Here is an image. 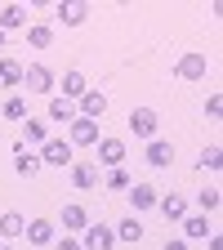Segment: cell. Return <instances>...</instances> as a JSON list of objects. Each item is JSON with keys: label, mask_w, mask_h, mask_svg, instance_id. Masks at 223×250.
<instances>
[{"label": "cell", "mask_w": 223, "mask_h": 250, "mask_svg": "<svg viewBox=\"0 0 223 250\" xmlns=\"http://www.w3.org/2000/svg\"><path fill=\"white\" fill-rule=\"evenodd\" d=\"M54 9H58V22L62 27H81L89 18V5H85V0H62V5H54Z\"/></svg>", "instance_id": "cell-9"}, {"label": "cell", "mask_w": 223, "mask_h": 250, "mask_svg": "<svg viewBox=\"0 0 223 250\" xmlns=\"http://www.w3.org/2000/svg\"><path fill=\"white\" fill-rule=\"evenodd\" d=\"M156 206H161V214L170 219V224H174V219H183V214H187V197H183V192H170V197H156Z\"/></svg>", "instance_id": "cell-18"}, {"label": "cell", "mask_w": 223, "mask_h": 250, "mask_svg": "<svg viewBox=\"0 0 223 250\" xmlns=\"http://www.w3.org/2000/svg\"><path fill=\"white\" fill-rule=\"evenodd\" d=\"M107 112V94L103 89H85L81 99H76V116H89V121H99Z\"/></svg>", "instance_id": "cell-7"}, {"label": "cell", "mask_w": 223, "mask_h": 250, "mask_svg": "<svg viewBox=\"0 0 223 250\" xmlns=\"http://www.w3.org/2000/svg\"><path fill=\"white\" fill-rule=\"evenodd\" d=\"M0 116H5V121H27V99H22V94H9V99L5 103H0Z\"/></svg>", "instance_id": "cell-24"}, {"label": "cell", "mask_w": 223, "mask_h": 250, "mask_svg": "<svg viewBox=\"0 0 223 250\" xmlns=\"http://www.w3.org/2000/svg\"><path fill=\"white\" fill-rule=\"evenodd\" d=\"M67 143H72V147H94V143H99V121L76 116V121L67 125Z\"/></svg>", "instance_id": "cell-3"}, {"label": "cell", "mask_w": 223, "mask_h": 250, "mask_svg": "<svg viewBox=\"0 0 223 250\" xmlns=\"http://www.w3.org/2000/svg\"><path fill=\"white\" fill-rule=\"evenodd\" d=\"M219 166H223V147H219V143L201 147V156H197V170H210V174H214Z\"/></svg>", "instance_id": "cell-27"}, {"label": "cell", "mask_w": 223, "mask_h": 250, "mask_svg": "<svg viewBox=\"0 0 223 250\" xmlns=\"http://www.w3.org/2000/svg\"><path fill=\"white\" fill-rule=\"evenodd\" d=\"M205 72H210L205 54H183V58L174 62V76H179V81H201Z\"/></svg>", "instance_id": "cell-6"}, {"label": "cell", "mask_w": 223, "mask_h": 250, "mask_svg": "<svg viewBox=\"0 0 223 250\" xmlns=\"http://www.w3.org/2000/svg\"><path fill=\"white\" fill-rule=\"evenodd\" d=\"M0 85H5V89H18L22 85V62L18 58H0Z\"/></svg>", "instance_id": "cell-22"}, {"label": "cell", "mask_w": 223, "mask_h": 250, "mask_svg": "<svg viewBox=\"0 0 223 250\" xmlns=\"http://www.w3.org/2000/svg\"><path fill=\"white\" fill-rule=\"evenodd\" d=\"M22 85L31 89V94H54V85H58V76L45 67V62H27L22 67Z\"/></svg>", "instance_id": "cell-1"}, {"label": "cell", "mask_w": 223, "mask_h": 250, "mask_svg": "<svg viewBox=\"0 0 223 250\" xmlns=\"http://www.w3.org/2000/svg\"><path fill=\"white\" fill-rule=\"evenodd\" d=\"M165 250H187V241H165Z\"/></svg>", "instance_id": "cell-33"}, {"label": "cell", "mask_w": 223, "mask_h": 250, "mask_svg": "<svg viewBox=\"0 0 223 250\" xmlns=\"http://www.w3.org/2000/svg\"><path fill=\"white\" fill-rule=\"evenodd\" d=\"M99 166L94 161H72V188H99Z\"/></svg>", "instance_id": "cell-14"}, {"label": "cell", "mask_w": 223, "mask_h": 250, "mask_svg": "<svg viewBox=\"0 0 223 250\" xmlns=\"http://www.w3.org/2000/svg\"><path fill=\"white\" fill-rule=\"evenodd\" d=\"M223 116V94H210L205 99V121H219Z\"/></svg>", "instance_id": "cell-30"}, {"label": "cell", "mask_w": 223, "mask_h": 250, "mask_svg": "<svg viewBox=\"0 0 223 250\" xmlns=\"http://www.w3.org/2000/svg\"><path fill=\"white\" fill-rule=\"evenodd\" d=\"M27 45H31V49H49V45H54V27H49V22H31V27H27Z\"/></svg>", "instance_id": "cell-19"}, {"label": "cell", "mask_w": 223, "mask_h": 250, "mask_svg": "<svg viewBox=\"0 0 223 250\" xmlns=\"http://www.w3.org/2000/svg\"><path fill=\"white\" fill-rule=\"evenodd\" d=\"M99 161L112 170V166H125V143L121 139H99Z\"/></svg>", "instance_id": "cell-16"}, {"label": "cell", "mask_w": 223, "mask_h": 250, "mask_svg": "<svg viewBox=\"0 0 223 250\" xmlns=\"http://www.w3.org/2000/svg\"><path fill=\"white\" fill-rule=\"evenodd\" d=\"M130 183H134V179H130V170H125V166H112V170H107V188H112V192H125Z\"/></svg>", "instance_id": "cell-28"}, {"label": "cell", "mask_w": 223, "mask_h": 250, "mask_svg": "<svg viewBox=\"0 0 223 250\" xmlns=\"http://www.w3.org/2000/svg\"><path fill=\"white\" fill-rule=\"evenodd\" d=\"M45 116L58 121V125H72V121H76V103L62 99V94H49V112H45Z\"/></svg>", "instance_id": "cell-12"}, {"label": "cell", "mask_w": 223, "mask_h": 250, "mask_svg": "<svg viewBox=\"0 0 223 250\" xmlns=\"http://www.w3.org/2000/svg\"><path fill=\"white\" fill-rule=\"evenodd\" d=\"M112 246H116V232L107 224H89L81 237V250H112Z\"/></svg>", "instance_id": "cell-5"}, {"label": "cell", "mask_w": 223, "mask_h": 250, "mask_svg": "<svg viewBox=\"0 0 223 250\" xmlns=\"http://www.w3.org/2000/svg\"><path fill=\"white\" fill-rule=\"evenodd\" d=\"M36 156H41V166H72V143L67 139H45Z\"/></svg>", "instance_id": "cell-4"}, {"label": "cell", "mask_w": 223, "mask_h": 250, "mask_svg": "<svg viewBox=\"0 0 223 250\" xmlns=\"http://www.w3.org/2000/svg\"><path fill=\"white\" fill-rule=\"evenodd\" d=\"M45 139H49V125H45L41 116H27V121H22V147H27V143H36V147H41Z\"/></svg>", "instance_id": "cell-17"}, {"label": "cell", "mask_w": 223, "mask_h": 250, "mask_svg": "<svg viewBox=\"0 0 223 250\" xmlns=\"http://www.w3.org/2000/svg\"><path fill=\"white\" fill-rule=\"evenodd\" d=\"M0 250H18V246H0Z\"/></svg>", "instance_id": "cell-35"}, {"label": "cell", "mask_w": 223, "mask_h": 250, "mask_svg": "<svg viewBox=\"0 0 223 250\" xmlns=\"http://www.w3.org/2000/svg\"><path fill=\"white\" fill-rule=\"evenodd\" d=\"M58 250H81V241H76V237H62V241H58Z\"/></svg>", "instance_id": "cell-31"}, {"label": "cell", "mask_w": 223, "mask_h": 250, "mask_svg": "<svg viewBox=\"0 0 223 250\" xmlns=\"http://www.w3.org/2000/svg\"><path fill=\"white\" fill-rule=\"evenodd\" d=\"M183 232L192 237V241H205L210 237V219L205 214H183Z\"/></svg>", "instance_id": "cell-25"}, {"label": "cell", "mask_w": 223, "mask_h": 250, "mask_svg": "<svg viewBox=\"0 0 223 250\" xmlns=\"http://www.w3.org/2000/svg\"><path fill=\"white\" fill-rule=\"evenodd\" d=\"M205 250H223V237H214V232H210V237H205Z\"/></svg>", "instance_id": "cell-32"}, {"label": "cell", "mask_w": 223, "mask_h": 250, "mask_svg": "<svg viewBox=\"0 0 223 250\" xmlns=\"http://www.w3.org/2000/svg\"><path fill=\"white\" fill-rule=\"evenodd\" d=\"M143 156H147V166H152V170H165V166H174V147H170V139H147Z\"/></svg>", "instance_id": "cell-8"}, {"label": "cell", "mask_w": 223, "mask_h": 250, "mask_svg": "<svg viewBox=\"0 0 223 250\" xmlns=\"http://www.w3.org/2000/svg\"><path fill=\"white\" fill-rule=\"evenodd\" d=\"M14 170H18L22 179L41 174V156H36V152H27V147H18V152H14Z\"/></svg>", "instance_id": "cell-21"}, {"label": "cell", "mask_w": 223, "mask_h": 250, "mask_svg": "<svg viewBox=\"0 0 223 250\" xmlns=\"http://www.w3.org/2000/svg\"><path fill=\"white\" fill-rule=\"evenodd\" d=\"M85 89H89V76H85L81 67H72V72H62V99H72V103H76V99H81Z\"/></svg>", "instance_id": "cell-15"}, {"label": "cell", "mask_w": 223, "mask_h": 250, "mask_svg": "<svg viewBox=\"0 0 223 250\" xmlns=\"http://www.w3.org/2000/svg\"><path fill=\"white\" fill-rule=\"evenodd\" d=\"M5 45H9V41H5V31H0V58H5Z\"/></svg>", "instance_id": "cell-34"}, {"label": "cell", "mask_w": 223, "mask_h": 250, "mask_svg": "<svg viewBox=\"0 0 223 250\" xmlns=\"http://www.w3.org/2000/svg\"><path fill=\"white\" fill-rule=\"evenodd\" d=\"M62 228H67V232H85L89 228V210L85 206H76V201H67V206H62Z\"/></svg>", "instance_id": "cell-11"}, {"label": "cell", "mask_w": 223, "mask_h": 250, "mask_svg": "<svg viewBox=\"0 0 223 250\" xmlns=\"http://www.w3.org/2000/svg\"><path fill=\"white\" fill-rule=\"evenodd\" d=\"M22 237H27L31 246H49V241L58 237V228L49 224V219H27V228H22Z\"/></svg>", "instance_id": "cell-10"}, {"label": "cell", "mask_w": 223, "mask_h": 250, "mask_svg": "<svg viewBox=\"0 0 223 250\" xmlns=\"http://www.w3.org/2000/svg\"><path fill=\"white\" fill-rule=\"evenodd\" d=\"M14 27H27V9L22 5H5L0 9V31H14Z\"/></svg>", "instance_id": "cell-26"}, {"label": "cell", "mask_w": 223, "mask_h": 250, "mask_svg": "<svg viewBox=\"0 0 223 250\" xmlns=\"http://www.w3.org/2000/svg\"><path fill=\"white\" fill-rule=\"evenodd\" d=\"M112 232H116V241H130V246H139V241H143V224H139L134 214H130V219H121Z\"/></svg>", "instance_id": "cell-23"}, {"label": "cell", "mask_w": 223, "mask_h": 250, "mask_svg": "<svg viewBox=\"0 0 223 250\" xmlns=\"http://www.w3.org/2000/svg\"><path fill=\"white\" fill-rule=\"evenodd\" d=\"M130 130H134V139H156V130H161V112H156V107H134L130 112Z\"/></svg>", "instance_id": "cell-2"}, {"label": "cell", "mask_w": 223, "mask_h": 250, "mask_svg": "<svg viewBox=\"0 0 223 250\" xmlns=\"http://www.w3.org/2000/svg\"><path fill=\"white\" fill-rule=\"evenodd\" d=\"M22 228H27V219L18 214V210H5V214H0V241H14V237H22Z\"/></svg>", "instance_id": "cell-20"}, {"label": "cell", "mask_w": 223, "mask_h": 250, "mask_svg": "<svg viewBox=\"0 0 223 250\" xmlns=\"http://www.w3.org/2000/svg\"><path fill=\"white\" fill-rule=\"evenodd\" d=\"M197 206H201V214H214V210H219V188H201Z\"/></svg>", "instance_id": "cell-29"}, {"label": "cell", "mask_w": 223, "mask_h": 250, "mask_svg": "<svg viewBox=\"0 0 223 250\" xmlns=\"http://www.w3.org/2000/svg\"><path fill=\"white\" fill-rule=\"evenodd\" d=\"M125 192H130L134 214H143V210H152V206H156V188H152V183H130Z\"/></svg>", "instance_id": "cell-13"}]
</instances>
